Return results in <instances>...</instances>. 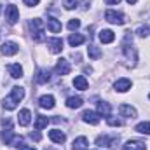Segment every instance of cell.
<instances>
[{"label":"cell","mask_w":150,"mask_h":150,"mask_svg":"<svg viewBox=\"0 0 150 150\" xmlns=\"http://www.w3.org/2000/svg\"><path fill=\"white\" fill-rule=\"evenodd\" d=\"M25 98V89L23 87H19V86H16V87H12V91H11V96H7L5 100H4V108L5 110H14L16 107H18V103L21 101Z\"/></svg>","instance_id":"1"},{"label":"cell","mask_w":150,"mask_h":150,"mask_svg":"<svg viewBox=\"0 0 150 150\" xmlns=\"http://www.w3.org/2000/svg\"><path fill=\"white\" fill-rule=\"evenodd\" d=\"M122 52H124V56L127 59V65L129 67H134L136 61H138V56H136V49L133 45H129V32L126 33V40L122 44Z\"/></svg>","instance_id":"2"},{"label":"cell","mask_w":150,"mask_h":150,"mask_svg":"<svg viewBox=\"0 0 150 150\" xmlns=\"http://www.w3.org/2000/svg\"><path fill=\"white\" fill-rule=\"evenodd\" d=\"M30 28H32V37L35 42H44L45 40V35H44V23H42V19H32L30 21Z\"/></svg>","instance_id":"3"},{"label":"cell","mask_w":150,"mask_h":150,"mask_svg":"<svg viewBox=\"0 0 150 150\" xmlns=\"http://www.w3.org/2000/svg\"><path fill=\"white\" fill-rule=\"evenodd\" d=\"M105 19H107L108 23H112V25H124V23H126V16H124L122 12L112 11V9H108V11L105 12Z\"/></svg>","instance_id":"4"},{"label":"cell","mask_w":150,"mask_h":150,"mask_svg":"<svg viewBox=\"0 0 150 150\" xmlns=\"http://www.w3.org/2000/svg\"><path fill=\"white\" fill-rule=\"evenodd\" d=\"M5 19H7L9 25H16V23H18V19H19V11H18V7H16L14 4H11V5L5 7Z\"/></svg>","instance_id":"5"},{"label":"cell","mask_w":150,"mask_h":150,"mask_svg":"<svg viewBox=\"0 0 150 150\" xmlns=\"http://www.w3.org/2000/svg\"><path fill=\"white\" fill-rule=\"evenodd\" d=\"M47 47L52 54H59L63 51V40L58 37H52V38H47Z\"/></svg>","instance_id":"6"},{"label":"cell","mask_w":150,"mask_h":150,"mask_svg":"<svg viewBox=\"0 0 150 150\" xmlns=\"http://www.w3.org/2000/svg\"><path fill=\"white\" fill-rule=\"evenodd\" d=\"M0 51H2L4 56H14V54L19 51V45H18L16 42H5V44H2Z\"/></svg>","instance_id":"7"},{"label":"cell","mask_w":150,"mask_h":150,"mask_svg":"<svg viewBox=\"0 0 150 150\" xmlns=\"http://www.w3.org/2000/svg\"><path fill=\"white\" fill-rule=\"evenodd\" d=\"M56 74L58 75H68L70 72H72V67H70V63L67 61V59H58V63H56Z\"/></svg>","instance_id":"8"},{"label":"cell","mask_w":150,"mask_h":150,"mask_svg":"<svg viewBox=\"0 0 150 150\" xmlns=\"http://www.w3.org/2000/svg\"><path fill=\"white\" fill-rule=\"evenodd\" d=\"M117 142H119V138H108L107 134L96 138V145H98V147H108V149H113Z\"/></svg>","instance_id":"9"},{"label":"cell","mask_w":150,"mask_h":150,"mask_svg":"<svg viewBox=\"0 0 150 150\" xmlns=\"http://www.w3.org/2000/svg\"><path fill=\"white\" fill-rule=\"evenodd\" d=\"M82 120L87 122V124H91V126H96L100 122V113L93 112V110H86V112L82 113Z\"/></svg>","instance_id":"10"},{"label":"cell","mask_w":150,"mask_h":150,"mask_svg":"<svg viewBox=\"0 0 150 150\" xmlns=\"http://www.w3.org/2000/svg\"><path fill=\"white\" fill-rule=\"evenodd\" d=\"M119 113L122 115V117H127V119H134L138 113H136V108L134 107H131V105H120L119 107Z\"/></svg>","instance_id":"11"},{"label":"cell","mask_w":150,"mask_h":150,"mask_svg":"<svg viewBox=\"0 0 150 150\" xmlns=\"http://www.w3.org/2000/svg\"><path fill=\"white\" fill-rule=\"evenodd\" d=\"M113 87H115V91H119V93H126V91L131 89V80H129V79H119V80L113 84Z\"/></svg>","instance_id":"12"},{"label":"cell","mask_w":150,"mask_h":150,"mask_svg":"<svg viewBox=\"0 0 150 150\" xmlns=\"http://www.w3.org/2000/svg\"><path fill=\"white\" fill-rule=\"evenodd\" d=\"M38 103H40L42 108L51 110V108H54V96H52V94H44V96H40Z\"/></svg>","instance_id":"13"},{"label":"cell","mask_w":150,"mask_h":150,"mask_svg":"<svg viewBox=\"0 0 150 150\" xmlns=\"http://www.w3.org/2000/svg\"><path fill=\"white\" fill-rule=\"evenodd\" d=\"M49 138H51L54 143H58V145L65 143V140H67L65 133H63V131H59V129H52V131H49Z\"/></svg>","instance_id":"14"},{"label":"cell","mask_w":150,"mask_h":150,"mask_svg":"<svg viewBox=\"0 0 150 150\" xmlns=\"http://www.w3.org/2000/svg\"><path fill=\"white\" fill-rule=\"evenodd\" d=\"M122 150H147L145 149V143L143 142H138V140H129L124 143Z\"/></svg>","instance_id":"15"},{"label":"cell","mask_w":150,"mask_h":150,"mask_svg":"<svg viewBox=\"0 0 150 150\" xmlns=\"http://www.w3.org/2000/svg\"><path fill=\"white\" fill-rule=\"evenodd\" d=\"M30 120H32V112H30L28 108H23V110L19 112V115H18V122H19V126H28Z\"/></svg>","instance_id":"16"},{"label":"cell","mask_w":150,"mask_h":150,"mask_svg":"<svg viewBox=\"0 0 150 150\" xmlns=\"http://www.w3.org/2000/svg\"><path fill=\"white\" fill-rule=\"evenodd\" d=\"M89 147V142L86 136H79L74 140V145H72V150H87Z\"/></svg>","instance_id":"17"},{"label":"cell","mask_w":150,"mask_h":150,"mask_svg":"<svg viewBox=\"0 0 150 150\" xmlns=\"http://www.w3.org/2000/svg\"><path fill=\"white\" fill-rule=\"evenodd\" d=\"M74 86H75V89H79V91H86L89 87V82H87V79L84 75H77L74 79Z\"/></svg>","instance_id":"18"},{"label":"cell","mask_w":150,"mask_h":150,"mask_svg":"<svg viewBox=\"0 0 150 150\" xmlns=\"http://www.w3.org/2000/svg\"><path fill=\"white\" fill-rule=\"evenodd\" d=\"M35 80H37L38 84H45V82H49V80H51V74H49V70H45V68H38L37 75H35Z\"/></svg>","instance_id":"19"},{"label":"cell","mask_w":150,"mask_h":150,"mask_svg":"<svg viewBox=\"0 0 150 150\" xmlns=\"http://www.w3.org/2000/svg\"><path fill=\"white\" fill-rule=\"evenodd\" d=\"M7 70H9V74H11L12 79H21V77H23V68H21V65H19V63L9 65V67H7Z\"/></svg>","instance_id":"20"},{"label":"cell","mask_w":150,"mask_h":150,"mask_svg":"<svg viewBox=\"0 0 150 150\" xmlns=\"http://www.w3.org/2000/svg\"><path fill=\"white\" fill-rule=\"evenodd\" d=\"M98 37H100V40L103 44H112L113 40H115V33H113L112 30H101Z\"/></svg>","instance_id":"21"},{"label":"cell","mask_w":150,"mask_h":150,"mask_svg":"<svg viewBox=\"0 0 150 150\" xmlns=\"http://www.w3.org/2000/svg\"><path fill=\"white\" fill-rule=\"evenodd\" d=\"M47 28L51 30V33H59L61 32V23L56 18H47Z\"/></svg>","instance_id":"22"},{"label":"cell","mask_w":150,"mask_h":150,"mask_svg":"<svg viewBox=\"0 0 150 150\" xmlns=\"http://www.w3.org/2000/svg\"><path fill=\"white\" fill-rule=\"evenodd\" d=\"M98 113L103 115V117H110V113H112V107H110V103H107V101H100V103H98Z\"/></svg>","instance_id":"23"},{"label":"cell","mask_w":150,"mask_h":150,"mask_svg":"<svg viewBox=\"0 0 150 150\" xmlns=\"http://www.w3.org/2000/svg\"><path fill=\"white\" fill-rule=\"evenodd\" d=\"M84 35H80V33H72L70 37H68V44L72 45V47H77V45H80V44H84Z\"/></svg>","instance_id":"24"},{"label":"cell","mask_w":150,"mask_h":150,"mask_svg":"<svg viewBox=\"0 0 150 150\" xmlns=\"http://www.w3.org/2000/svg\"><path fill=\"white\" fill-rule=\"evenodd\" d=\"M82 98H79V96H70L68 100H67V107L68 108H80L82 107Z\"/></svg>","instance_id":"25"},{"label":"cell","mask_w":150,"mask_h":150,"mask_svg":"<svg viewBox=\"0 0 150 150\" xmlns=\"http://www.w3.org/2000/svg\"><path fill=\"white\" fill-rule=\"evenodd\" d=\"M87 54H89L91 59H100V58H101V51H100L96 45H89V47H87Z\"/></svg>","instance_id":"26"},{"label":"cell","mask_w":150,"mask_h":150,"mask_svg":"<svg viewBox=\"0 0 150 150\" xmlns=\"http://www.w3.org/2000/svg\"><path fill=\"white\" fill-rule=\"evenodd\" d=\"M47 124H49V119L44 117V115H38L37 120H35V127H37V131L44 129V127H47Z\"/></svg>","instance_id":"27"},{"label":"cell","mask_w":150,"mask_h":150,"mask_svg":"<svg viewBox=\"0 0 150 150\" xmlns=\"http://www.w3.org/2000/svg\"><path fill=\"white\" fill-rule=\"evenodd\" d=\"M134 129L138 133H142V134H149L150 136V122H140V124H136Z\"/></svg>","instance_id":"28"},{"label":"cell","mask_w":150,"mask_h":150,"mask_svg":"<svg viewBox=\"0 0 150 150\" xmlns=\"http://www.w3.org/2000/svg\"><path fill=\"white\" fill-rule=\"evenodd\" d=\"M12 138H14V134H12V129H5V131H2V142H5L7 145H11Z\"/></svg>","instance_id":"29"},{"label":"cell","mask_w":150,"mask_h":150,"mask_svg":"<svg viewBox=\"0 0 150 150\" xmlns=\"http://www.w3.org/2000/svg\"><path fill=\"white\" fill-rule=\"evenodd\" d=\"M138 37H150V25H145V26H140L136 30Z\"/></svg>","instance_id":"30"},{"label":"cell","mask_w":150,"mask_h":150,"mask_svg":"<svg viewBox=\"0 0 150 150\" xmlns=\"http://www.w3.org/2000/svg\"><path fill=\"white\" fill-rule=\"evenodd\" d=\"M107 124H108V126H112V127H120V126H122V122H120L119 119L112 117V115H110V117H107Z\"/></svg>","instance_id":"31"},{"label":"cell","mask_w":150,"mask_h":150,"mask_svg":"<svg viewBox=\"0 0 150 150\" xmlns=\"http://www.w3.org/2000/svg\"><path fill=\"white\" fill-rule=\"evenodd\" d=\"M77 4H79V0H65V2H63V5H65V9H67V11L75 9V7H77Z\"/></svg>","instance_id":"32"},{"label":"cell","mask_w":150,"mask_h":150,"mask_svg":"<svg viewBox=\"0 0 150 150\" xmlns=\"http://www.w3.org/2000/svg\"><path fill=\"white\" fill-rule=\"evenodd\" d=\"M21 145H23V138H21V136H18V134H14V138H12V142H11V147L19 149Z\"/></svg>","instance_id":"33"},{"label":"cell","mask_w":150,"mask_h":150,"mask_svg":"<svg viewBox=\"0 0 150 150\" xmlns=\"http://www.w3.org/2000/svg\"><path fill=\"white\" fill-rule=\"evenodd\" d=\"M80 26V19H70V23H68V30H77Z\"/></svg>","instance_id":"34"},{"label":"cell","mask_w":150,"mask_h":150,"mask_svg":"<svg viewBox=\"0 0 150 150\" xmlns=\"http://www.w3.org/2000/svg\"><path fill=\"white\" fill-rule=\"evenodd\" d=\"M40 0H25V5H28V7H35Z\"/></svg>","instance_id":"35"},{"label":"cell","mask_w":150,"mask_h":150,"mask_svg":"<svg viewBox=\"0 0 150 150\" xmlns=\"http://www.w3.org/2000/svg\"><path fill=\"white\" fill-rule=\"evenodd\" d=\"M30 138L35 140V142H38V140H40V133H37V131H35V133H30Z\"/></svg>","instance_id":"36"},{"label":"cell","mask_w":150,"mask_h":150,"mask_svg":"<svg viewBox=\"0 0 150 150\" xmlns=\"http://www.w3.org/2000/svg\"><path fill=\"white\" fill-rule=\"evenodd\" d=\"M105 2H107L108 5H117V4H119L120 0H105Z\"/></svg>","instance_id":"37"},{"label":"cell","mask_w":150,"mask_h":150,"mask_svg":"<svg viewBox=\"0 0 150 150\" xmlns=\"http://www.w3.org/2000/svg\"><path fill=\"white\" fill-rule=\"evenodd\" d=\"M19 150H37V149H33V147H28V145H21V147H19Z\"/></svg>","instance_id":"38"},{"label":"cell","mask_w":150,"mask_h":150,"mask_svg":"<svg viewBox=\"0 0 150 150\" xmlns=\"http://www.w3.org/2000/svg\"><path fill=\"white\" fill-rule=\"evenodd\" d=\"M126 2H127V4H129V5H133V4H136V2H138V0H126Z\"/></svg>","instance_id":"39"},{"label":"cell","mask_w":150,"mask_h":150,"mask_svg":"<svg viewBox=\"0 0 150 150\" xmlns=\"http://www.w3.org/2000/svg\"><path fill=\"white\" fill-rule=\"evenodd\" d=\"M149 98H150V94H149Z\"/></svg>","instance_id":"40"}]
</instances>
